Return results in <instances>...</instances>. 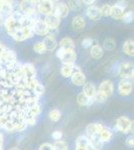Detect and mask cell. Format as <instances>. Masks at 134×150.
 Wrapping results in <instances>:
<instances>
[{
  "instance_id": "6da1fadb",
  "label": "cell",
  "mask_w": 134,
  "mask_h": 150,
  "mask_svg": "<svg viewBox=\"0 0 134 150\" xmlns=\"http://www.w3.org/2000/svg\"><path fill=\"white\" fill-rule=\"evenodd\" d=\"M56 56L61 60L64 65H73L77 58L76 52L74 50H64L62 48H59L57 50Z\"/></svg>"
},
{
  "instance_id": "7a4b0ae2",
  "label": "cell",
  "mask_w": 134,
  "mask_h": 150,
  "mask_svg": "<svg viewBox=\"0 0 134 150\" xmlns=\"http://www.w3.org/2000/svg\"><path fill=\"white\" fill-rule=\"evenodd\" d=\"M116 128L122 133H129L133 128V122L125 116H121L116 120Z\"/></svg>"
},
{
  "instance_id": "3957f363",
  "label": "cell",
  "mask_w": 134,
  "mask_h": 150,
  "mask_svg": "<svg viewBox=\"0 0 134 150\" xmlns=\"http://www.w3.org/2000/svg\"><path fill=\"white\" fill-rule=\"evenodd\" d=\"M118 73L123 79H130L133 78V63L131 62H124L119 66Z\"/></svg>"
},
{
  "instance_id": "277c9868",
  "label": "cell",
  "mask_w": 134,
  "mask_h": 150,
  "mask_svg": "<svg viewBox=\"0 0 134 150\" xmlns=\"http://www.w3.org/2000/svg\"><path fill=\"white\" fill-rule=\"evenodd\" d=\"M33 33V27H22L20 30H18L17 32L14 33L12 35V37L16 41H23L32 37Z\"/></svg>"
},
{
  "instance_id": "5b68a950",
  "label": "cell",
  "mask_w": 134,
  "mask_h": 150,
  "mask_svg": "<svg viewBox=\"0 0 134 150\" xmlns=\"http://www.w3.org/2000/svg\"><path fill=\"white\" fill-rule=\"evenodd\" d=\"M113 91H114L113 83L109 80H105L99 85L97 93L101 94L102 96H104L105 98H107V97H110L112 95V93H113Z\"/></svg>"
},
{
  "instance_id": "8992f818",
  "label": "cell",
  "mask_w": 134,
  "mask_h": 150,
  "mask_svg": "<svg viewBox=\"0 0 134 150\" xmlns=\"http://www.w3.org/2000/svg\"><path fill=\"white\" fill-rule=\"evenodd\" d=\"M37 11L40 12L41 14H44V15H49L54 11V3L52 1H48V0L38 1Z\"/></svg>"
},
{
  "instance_id": "52a82bcc",
  "label": "cell",
  "mask_w": 134,
  "mask_h": 150,
  "mask_svg": "<svg viewBox=\"0 0 134 150\" xmlns=\"http://www.w3.org/2000/svg\"><path fill=\"white\" fill-rule=\"evenodd\" d=\"M23 69V75L25 81H30L33 79H36V69L31 63H26L22 65Z\"/></svg>"
},
{
  "instance_id": "ba28073f",
  "label": "cell",
  "mask_w": 134,
  "mask_h": 150,
  "mask_svg": "<svg viewBox=\"0 0 134 150\" xmlns=\"http://www.w3.org/2000/svg\"><path fill=\"white\" fill-rule=\"evenodd\" d=\"M48 31V27L46 25V23L44 22V20L38 18L34 20L33 24V32L36 33L38 35H46Z\"/></svg>"
},
{
  "instance_id": "9c48e42d",
  "label": "cell",
  "mask_w": 134,
  "mask_h": 150,
  "mask_svg": "<svg viewBox=\"0 0 134 150\" xmlns=\"http://www.w3.org/2000/svg\"><path fill=\"white\" fill-rule=\"evenodd\" d=\"M118 91H119V94L122 96L130 95L131 92H132V84H131L130 80L122 79V80L119 82Z\"/></svg>"
},
{
  "instance_id": "30bf717a",
  "label": "cell",
  "mask_w": 134,
  "mask_h": 150,
  "mask_svg": "<svg viewBox=\"0 0 134 150\" xmlns=\"http://www.w3.org/2000/svg\"><path fill=\"white\" fill-rule=\"evenodd\" d=\"M75 150H94L90 144L88 138L84 135H80L76 139V147Z\"/></svg>"
},
{
  "instance_id": "8fae6325",
  "label": "cell",
  "mask_w": 134,
  "mask_h": 150,
  "mask_svg": "<svg viewBox=\"0 0 134 150\" xmlns=\"http://www.w3.org/2000/svg\"><path fill=\"white\" fill-rule=\"evenodd\" d=\"M54 14L59 19L67 17L69 14V8H68L67 4L64 2H60L56 6H54Z\"/></svg>"
},
{
  "instance_id": "7c38bea8",
  "label": "cell",
  "mask_w": 134,
  "mask_h": 150,
  "mask_svg": "<svg viewBox=\"0 0 134 150\" xmlns=\"http://www.w3.org/2000/svg\"><path fill=\"white\" fill-rule=\"evenodd\" d=\"M44 22L49 29H57L60 24V19L55 15L54 13H51L49 15H46Z\"/></svg>"
},
{
  "instance_id": "4fadbf2b",
  "label": "cell",
  "mask_w": 134,
  "mask_h": 150,
  "mask_svg": "<svg viewBox=\"0 0 134 150\" xmlns=\"http://www.w3.org/2000/svg\"><path fill=\"white\" fill-rule=\"evenodd\" d=\"M13 13V4L10 1H3L0 0V14L2 16L11 15Z\"/></svg>"
},
{
  "instance_id": "5bb4252c",
  "label": "cell",
  "mask_w": 134,
  "mask_h": 150,
  "mask_svg": "<svg viewBox=\"0 0 134 150\" xmlns=\"http://www.w3.org/2000/svg\"><path fill=\"white\" fill-rule=\"evenodd\" d=\"M96 87L94 86V84H92L91 82H87L83 85V93L87 96L88 98L94 100L95 95H96Z\"/></svg>"
},
{
  "instance_id": "9a60e30c",
  "label": "cell",
  "mask_w": 134,
  "mask_h": 150,
  "mask_svg": "<svg viewBox=\"0 0 134 150\" xmlns=\"http://www.w3.org/2000/svg\"><path fill=\"white\" fill-rule=\"evenodd\" d=\"M86 14H87V16L91 19V20H94V21L99 20L100 17H101L99 7H97L95 5L89 6L88 8H87V10H86Z\"/></svg>"
},
{
  "instance_id": "2e32d148",
  "label": "cell",
  "mask_w": 134,
  "mask_h": 150,
  "mask_svg": "<svg viewBox=\"0 0 134 150\" xmlns=\"http://www.w3.org/2000/svg\"><path fill=\"white\" fill-rule=\"evenodd\" d=\"M85 26H86V22H85V19L81 15H77L73 18L72 27L74 28V30L82 31L85 28Z\"/></svg>"
},
{
  "instance_id": "e0dca14e",
  "label": "cell",
  "mask_w": 134,
  "mask_h": 150,
  "mask_svg": "<svg viewBox=\"0 0 134 150\" xmlns=\"http://www.w3.org/2000/svg\"><path fill=\"white\" fill-rule=\"evenodd\" d=\"M71 80H72V83L76 86H83L85 84V75L82 73L81 71H77V72H74L72 75H71Z\"/></svg>"
},
{
  "instance_id": "ac0fdd59",
  "label": "cell",
  "mask_w": 134,
  "mask_h": 150,
  "mask_svg": "<svg viewBox=\"0 0 134 150\" xmlns=\"http://www.w3.org/2000/svg\"><path fill=\"white\" fill-rule=\"evenodd\" d=\"M77 71H81L79 69V67L75 66L74 64L73 65H63L61 68V74L62 76L64 77H71V75L74 73V72Z\"/></svg>"
},
{
  "instance_id": "d6986e66",
  "label": "cell",
  "mask_w": 134,
  "mask_h": 150,
  "mask_svg": "<svg viewBox=\"0 0 134 150\" xmlns=\"http://www.w3.org/2000/svg\"><path fill=\"white\" fill-rule=\"evenodd\" d=\"M124 15V7L119 5H113L111 6L110 16H112L114 19H122Z\"/></svg>"
},
{
  "instance_id": "ffe728a7",
  "label": "cell",
  "mask_w": 134,
  "mask_h": 150,
  "mask_svg": "<svg viewBox=\"0 0 134 150\" xmlns=\"http://www.w3.org/2000/svg\"><path fill=\"white\" fill-rule=\"evenodd\" d=\"M42 42H43V44H44L45 50H48V51H52V50H54L56 46H57V41H56L55 38L48 37V36H45L44 40H43Z\"/></svg>"
},
{
  "instance_id": "44dd1931",
  "label": "cell",
  "mask_w": 134,
  "mask_h": 150,
  "mask_svg": "<svg viewBox=\"0 0 134 150\" xmlns=\"http://www.w3.org/2000/svg\"><path fill=\"white\" fill-rule=\"evenodd\" d=\"M60 48L64 50H74L75 48V44L74 41H73L71 38L69 37H65L60 41Z\"/></svg>"
},
{
  "instance_id": "7402d4cb",
  "label": "cell",
  "mask_w": 134,
  "mask_h": 150,
  "mask_svg": "<svg viewBox=\"0 0 134 150\" xmlns=\"http://www.w3.org/2000/svg\"><path fill=\"white\" fill-rule=\"evenodd\" d=\"M97 136H98L101 141L104 143V142H108L109 140L112 138V132L108 129V128L103 127L101 129V131L98 133Z\"/></svg>"
},
{
  "instance_id": "603a6c76",
  "label": "cell",
  "mask_w": 134,
  "mask_h": 150,
  "mask_svg": "<svg viewBox=\"0 0 134 150\" xmlns=\"http://www.w3.org/2000/svg\"><path fill=\"white\" fill-rule=\"evenodd\" d=\"M123 52L127 54L128 56H133L134 55V42L133 40L129 39L126 40L123 44Z\"/></svg>"
},
{
  "instance_id": "cb8c5ba5",
  "label": "cell",
  "mask_w": 134,
  "mask_h": 150,
  "mask_svg": "<svg viewBox=\"0 0 134 150\" xmlns=\"http://www.w3.org/2000/svg\"><path fill=\"white\" fill-rule=\"evenodd\" d=\"M77 102H78L79 105H81V106H88L93 102V100L87 97L83 92H81L77 95Z\"/></svg>"
},
{
  "instance_id": "d4e9b609",
  "label": "cell",
  "mask_w": 134,
  "mask_h": 150,
  "mask_svg": "<svg viewBox=\"0 0 134 150\" xmlns=\"http://www.w3.org/2000/svg\"><path fill=\"white\" fill-rule=\"evenodd\" d=\"M86 133L89 137L97 136V134H98V123H92V124L87 125Z\"/></svg>"
},
{
  "instance_id": "484cf974",
  "label": "cell",
  "mask_w": 134,
  "mask_h": 150,
  "mask_svg": "<svg viewBox=\"0 0 134 150\" xmlns=\"http://www.w3.org/2000/svg\"><path fill=\"white\" fill-rule=\"evenodd\" d=\"M88 140H89L90 144H91V146L93 147L94 150H100V148L102 147V145H103V142L101 141L100 138H99L98 136L89 137Z\"/></svg>"
},
{
  "instance_id": "4316f807",
  "label": "cell",
  "mask_w": 134,
  "mask_h": 150,
  "mask_svg": "<svg viewBox=\"0 0 134 150\" xmlns=\"http://www.w3.org/2000/svg\"><path fill=\"white\" fill-rule=\"evenodd\" d=\"M91 56L95 59H100L103 56V49L99 45H93L91 48Z\"/></svg>"
},
{
  "instance_id": "83f0119b",
  "label": "cell",
  "mask_w": 134,
  "mask_h": 150,
  "mask_svg": "<svg viewBox=\"0 0 134 150\" xmlns=\"http://www.w3.org/2000/svg\"><path fill=\"white\" fill-rule=\"evenodd\" d=\"M115 46H116L115 40L112 39V38H106V39L104 40L103 47L105 48L106 50H109V51H111V50H113L114 48H115Z\"/></svg>"
},
{
  "instance_id": "f1b7e54d",
  "label": "cell",
  "mask_w": 134,
  "mask_h": 150,
  "mask_svg": "<svg viewBox=\"0 0 134 150\" xmlns=\"http://www.w3.org/2000/svg\"><path fill=\"white\" fill-rule=\"evenodd\" d=\"M49 118L52 121H58V120L61 118V112H60L59 110H57V109H53V110H51L50 112H49Z\"/></svg>"
},
{
  "instance_id": "f546056e",
  "label": "cell",
  "mask_w": 134,
  "mask_h": 150,
  "mask_svg": "<svg viewBox=\"0 0 134 150\" xmlns=\"http://www.w3.org/2000/svg\"><path fill=\"white\" fill-rule=\"evenodd\" d=\"M33 49L34 51L38 54H43L45 52V47H44V44H43L42 41H39V42H36L33 46Z\"/></svg>"
},
{
  "instance_id": "4dcf8cb0",
  "label": "cell",
  "mask_w": 134,
  "mask_h": 150,
  "mask_svg": "<svg viewBox=\"0 0 134 150\" xmlns=\"http://www.w3.org/2000/svg\"><path fill=\"white\" fill-rule=\"evenodd\" d=\"M53 147H54V150H68L66 142L62 141V140H57L53 145Z\"/></svg>"
},
{
  "instance_id": "1f68e13d",
  "label": "cell",
  "mask_w": 134,
  "mask_h": 150,
  "mask_svg": "<svg viewBox=\"0 0 134 150\" xmlns=\"http://www.w3.org/2000/svg\"><path fill=\"white\" fill-rule=\"evenodd\" d=\"M68 8H71L72 10H79L82 6L81 1H76V0H73V1H69L67 4Z\"/></svg>"
},
{
  "instance_id": "d6a6232c",
  "label": "cell",
  "mask_w": 134,
  "mask_h": 150,
  "mask_svg": "<svg viewBox=\"0 0 134 150\" xmlns=\"http://www.w3.org/2000/svg\"><path fill=\"white\" fill-rule=\"evenodd\" d=\"M33 92H34V94H35V95H37L38 97H39V96H41V95H43V94H44V92H45L44 86H43L41 83H38L37 85H36L35 88L33 89Z\"/></svg>"
},
{
  "instance_id": "836d02e7",
  "label": "cell",
  "mask_w": 134,
  "mask_h": 150,
  "mask_svg": "<svg viewBox=\"0 0 134 150\" xmlns=\"http://www.w3.org/2000/svg\"><path fill=\"white\" fill-rule=\"evenodd\" d=\"M100 10L101 16H110V11H111V6L108 4H104L101 8H99Z\"/></svg>"
},
{
  "instance_id": "e575fe53",
  "label": "cell",
  "mask_w": 134,
  "mask_h": 150,
  "mask_svg": "<svg viewBox=\"0 0 134 150\" xmlns=\"http://www.w3.org/2000/svg\"><path fill=\"white\" fill-rule=\"evenodd\" d=\"M122 20L124 21V22H126V23L131 22V21L133 20V12L132 11H128V12H126V13H124V15L122 17Z\"/></svg>"
},
{
  "instance_id": "d590c367",
  "label": "cell",
  "mask_w": 134,
  "mask_h": 150,
  "mask_svg": "<svg viewBox=\"0 0 134 150\" xmlns=\"http://www.w3.org/2000/svg\"><path fill=\"white\" fill-rule=\"evenodd\" d=\"M92 43H93V40L91 38H85V39L82 40V47L88 48L90 46H92Z\"/></svg>"
},
{
  "instance_id": "8d00e7d4",
  "label": "cell",
  "mask_w": 134,
  "mask_h": 150,
  "mask_svg": "<svg viewBox=\"0 0 134 150\" xmlns=\"http://www.w3.org/2000/svg\"><path fill=\"white\" fill-rule=\"evenodd\" d=\"M39 150H54V147L50 143H44L39 147Z\"/></svg>"
},
{
  "instance_id": "74e56055",
  "label": "cell",
  "mask_w": 134,
  "mask_h": 150,
  "mask_svg": "<svg viewBox=\"0 0 134 150\" xmlns=\"http://www.w3.org/2000/svg\"><path fill=\"white\" fill-rule=\"evenodd\" d=\"M62 137V132L61 131H54L52 133V138L55 139V140H60Z\"/></svg>"
},
{
  "instance_id": "f35d334b",
  "label": "cell",
  "mask_w": 134,
  "mask_h": 150,
  "mask_svg": "<svg viewBox=\"0 0 134 150\" xmlns=\"http://www.w3.org/2000/svg\"><path fill=\"white\" fill-rule=\"evenodd\" d=\"M94 99H95V100L98 101V102H105L107 98H105L104 96H102L101 94H99V93L96 92V95H95V98Z\"/></svg>"
},
{
  "instance_id": "ab89813d",
  "label": "cell",
  "mask_w": 134,
  "mask_h": 150,
  "mask_svg": "<svg viewBox=\"0 0 134 150\" xmlns=\"http://www.w3.org/2000/svg\"><path fill=\"white\" fill-rule=\"evenodd\" d=\"M126 144H127L129 147H133L134 146V139H133L132 136L128 137V138L126 139Z\"/></svg>"
},
{
  "instance_id": "60d3db41",
  "label": "cell",
  "mask_w": 134,
  "mask_h": 150,
  "mask_svg": "<svg viewBox=\"0 0 134 150\" xmlns=\"http://www.w3.org/2000/svg\"><path fill=\"white\" fill-rule=\"evenodd\" d=\"M3 143H4V136L0 132V150H3Z\"/></svg>"
},
{
  "instance_id": "b9f144b4",
  "label": "cell",
  "mask_w": 134,
  "mask_h": 150,
  "mask_svg": "<svg viewBox=\"0 0 134 150\" xmlns=\"http://www.w3.org/2000/svg\"><path fill=\"white\" fill-rule=\"evenodd\" d=\"M82 3H85L86 5L92 6V5H93V4L95 3V1H84V2H82Z\"/></svg>"
},
{
  "instance_id": "7bdbcfd3",
  "label": "cell",
  "mask_w": 134,
  "mask_h": 150,
  "mask_svg": "<svg viewBox=\"0 0 134 150\" xmlns=\"http://www.w3.org/2000/svg\"><path fill=\"white\" fill-rule=\"evenodd\" d=\"M4 24V17L0 14V26H2Z\"/></svg>"
},
{
  "instance_id": "ee69618b",
  "label": "cell",
  "mask_w": 134,
  "mask_h": 150,
  "mask_svg": "<svg viewBox=\"0 0 134 150\" xmlns=\"http://www.w3.org/2000/svg\"><path fill=\"white\" fill-rule=\"evenodd\" d=\"M11 150H18V149H17V148H12Z\"/></svg>"
}]
</instances>
